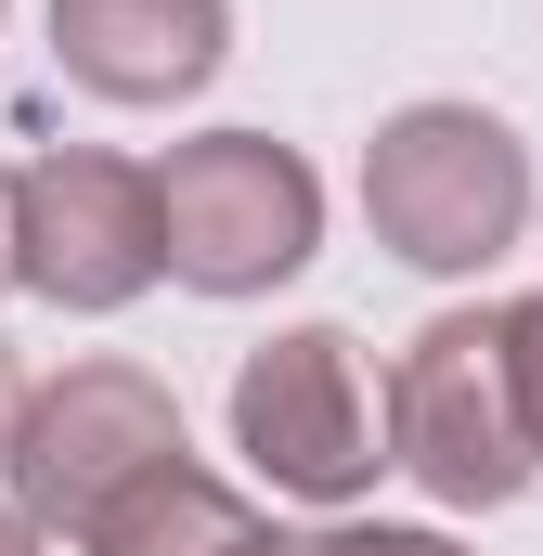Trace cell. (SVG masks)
<instances>
[{
	"label": "cell",
	"instance_id": "277c9868",
	"mask_svg": "<svg viewBox=\"0 0 543 556\" xmlns=\"http://www.w3.org/2000/svg\"><path fill=\"white\" fill-rule=\"evenodd\" d=\"M233 453L260 466L272 492L298 505H363L376 466H389V415H376V376H363V337L350 324H285L233 363Z\"/></svg>",
	"mask_w": 543,
	"mask_h": 556
},
{
	"label": "cell",
	"instance_id": "8992f818",
	"mask_svg": "<svg viewBox=\"0 0 543 556\" xmlns=\"http://www.w3.org/2000/svg\"><path fill=\"white\" fill-rule=\"evenodd\" d=\"M13 285L52 311H130L155 285V181L91 142L26 155L13 168Z\"/></svg>",
	"mask_w": 543,
	"mask_h": 556
},
{
	"label": "cell",
	"instance_id": "30bf717a",
	"mask_svg": "<svg viewBox=\"0 0 543 556\" xmlns=\"http://www.w3.org/2000/svg\"><path fill=\"white\" fill-rule=\"evenodd\" d=\"M492 363H505L518 440H531V466H543V298H492Z\"/></svg>",
	"mask_w": 543,
	"mask_h": 556
},
{
	"label": "cell",
	"instance_id": "6da1fadb",
	"mask_svg": "<svg viewBox=\"0 0 543 556\" xmlns=\"http://www.w3.org/2000/svg\"><path fill=\"white\" fill-rule=\"evenodd\" d=\"M363 220L402 273H492L531 233V142L479 104H402L363 142Z\"/></svg>",
	"mask_w": 543,
	"mask_h": 556
},
{
	"label": "cell",
	"instance_id": "52a82bcc",
	"mask_svg": "<svg viewBox=\"0 0 543 556\" xmlns=\"http://www.w3.org/2000/svg\"><path fill=\"white\" fill-rule=\"evenodd\" d=\"M233 52V0H52V65L91 104H194Z\"/></svg>",
	"mask_w": 543,
	"mask_h": 556
},
{
	"label": "cell",
	"instance_id": "9c48e42d",
	"mask_svg": "<svg viewBox=\"0 0 543 556\" xmlns=\"http://www.w3.org/2000/svg\"><path fill=\"white\" fill-rule=\"evenodd\" d=\"M260 556H466V544L427 518H324V531H272Z\"/></svg>",
	"mask_w": 543,
	"mask_h": 556
},
{
	"label": "cell",
	"instance_id": "4fadbf2b",
	"mask_svg": "<svg viewBox=\"0 0 543 556\" xmlns=\"http://www.w3.org/2000/svg\"><path fill=\"white\" fill-rule=\"evenodd\" d=\"M0 415H13V402H0Z\"/></svg>",
	"mask_w": 543,
	"mask_h": 556
},
{
	"label": "cell",
	"instance_id": "5b68a950",
	"mask_svg": "<svg viewBox=\"0 0 543 556\" xmlns=\"http://www.w3.org/2000/svg\"><path fill=\"white\" fill-rule=\"evenodd\" d=\"M376 415H389V466L453 518H492L543 479L531 440H518V402H505V363H492V311H440L389 363Z\"/></svg>",
	"mask_w": 543,
	"mask_h": 556
},
{
	"label": "cell",
	"instance_id": "8fae6325",
	"mask_svg": "<svg viewBox=\"0 0 543 556\" xmlns=\"http://www.w3.org/2000/svg\"><path fill=\"white\" fill-rule=\"evenodd\" d=\"M0 298H13V168H0Z\"/></svg>",
	"mask_w": 543,
	"mask_h": 556
},
{
	"label": "cell",
	"instance_id": "ba28073f",
	"mask_svg": "<svg viewBox=\"0 0 543 556\" xmlns=\"http://www.w3.org/2000/svg\"><path fill=\"white\" fill-rule=\"evenodd\" d=\"M260 505L233 492V479H207L194 453H168V466H142L130 492H104L91 505V531L78 556H260Z\"/></svg>",
	"mask_w": 543,
	"mask_h": 556
},
{
	"label": "cell",
	"instance_id": "7c38bea8",
	"mask_svg": "<svg viewBox=\"0 0 543 556\" xmlns=\"http://www.w3.org/2000/svg\"><path fill=\"white\" fill-rule=\"evenodd\" d=\"M0 556H39V531H26V518H13V505H0Z\"/></svg>",
	"mask_w": 543,
	"mask_h": 556
},
{
	"label": "cell",
	"instance_id": "3957f363",
	"mask_svg": "<svg viewBox=\"0 0 543 556\" xmlns=\"http://www.w3.org/2000/svg\"><path fill=\"white\" fill-rule=\"evenodd\" d=\"M168 453H181V402L142 363H65V376H39L0 415V479H13V518L39 544H78L91 505L130 492L142 466H168Z\"/></svg>",
	"mask_w": 543,
	"mask_h": 556
},
{
	"label": "cell",
	"instance_id": "7a4b0ae2",
	"mask_svg": "<svg viewBox=\"0 0 543 556\" xmlns=\"http://www.w3.org/2000/svg\"><path fill=\"white\" fill-rule=\"evenodd\" d=\"M142 181H155V273L194 298H272L324 247V181L272 130H194Z\"/></svg>",
	"mask_w": 543,
	"mask_h": 556
}]
</instances>
